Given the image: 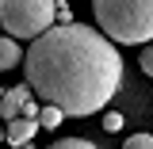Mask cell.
<instances>
[{"label":"cell","instance_id":"1","mask_svg":"<svg viewBox=\"0 0 153 149\" xmlns=\"http://www.w3.org/2000/svg\"><path fill=\"white\" fill-rule=\"evenodd\" d=\"M23 73L31 96H42L65 111V119H84L107 107L123 84V57L115 42L84 23H57L31 38L23 50Z\"/></svg>","mask_w":153,"mask_h":149},{"label":"cell","instance_id":"2","mask_svg":"<svg viewBox=\"0 0 153 149\" xmlns=\"http://www.w3.org/2000/svg\"><path fill=\"white\" fill-rule=\"evenodd\" d=\"M92 16L119 46H146L153 38V0H92Z\"/></svg>","mask_w":153,"mask_h":149},{"label":"cell","instance_id":"3","mask_svg":"<svg viewBox=\"0 0 153 149\" xmlns=\"http://www.w3.org/2000/svg\"><path fill=\"white\" fill-rule=\"evenodd\" d=\"M57 23V0H0V27L12 38H35Z\"/></svg>","mask_w":153,"mask_h":149},{"label":"cell","instance_id":"4","mask_svg":"<svg viewBox=\"0 0 153 149\" xmlns=\"http://www.w3.org/2000/svg\"><path fill=\"white\" fill-rule=\"evenodd\" d=\"M38 134V119H8V126H4V142L8 145H23V142H35Z\"/></svg>","mask_w":153,"mask_h":149},{"label":"cell","instance_id":"5","mask_svg":"<svg viewBox=\"0 0 153 149\" xmlns=\"http://www.w3.org/2000/svg\"><path fill=\"white\" fill-rule=\"evenodd\" d=\"M27 99H31V88H27V84L4 88V96H0V119H4V122H8V119H19V111H23Z\"/></svg>","mask_w":153,"mask_h":149},{"label":"cell","instance_id":"6","mask_svg":"<svg viewBox=\"0 0 153 149\" xmlns=\"http://www.w3.org/2000/svg\"><path fill=\"white\" fill-rule=\"evenodd\" d=\"M19 57H23V50H19V38L0 35V73H4V69H16Z\"/></svg>","mask_w":153,"mask_h":149},{"label":"cell","instance_id":"7","mask_svg":"<svg viewBox=\"0 0 153 149\" xmlns=\"http://www.w3.org/2000/svg\"><path fill=\"white\" fill-rule=\"evenodd\" d=\"M65 122V111L54 107V103H46V107H38V126H46V130H57Z\"/></svg>","mask_w":153,"mask_h":149},{"label":"cell","instance_id":"8","mask_svg":"<svg viewBox=\"0 0 153 149\" xmlns=\"http://www.w3.org/2000/svg\"><path fill=\"white\" fill-rule=\"evenodd\" d=\"M46 149H100V145H92L88 138H61V142H54Z\"/></svg>","mask_w":153,"mask_h":149},{"label":"cell","instance_id":"9","mask_svg":"<svg viewBox=\"0 0 153 149\" xmlns=\"http://www.w3.org/2000/svg\"><path fill=\"white\" fill-rule=\"evenodd\" d=\"M123 149H153V134H130L123 142Z\"/></svg>","mask_w":153,"mask_h":149},{"label":"cell","instance_id":"10","mask_svg":"<svg viewBox=\"0 0 153 149\" xmlns=\"http://www.w3.org/2000/svg\"><path fill=\"white\" fill-rule=\"evenodd\" d=\"M142 73L153 76V38L146 42V50H142Z\"/></svg>","mask_w":153,"mask_h":149},{"label":"cell","instance_id":"11","mask_svg":"<svg viewBox=\"0 0 153 149\" xmlns=\"http://www.w3.org/2000/svg\"><path fill=\"white\" fill-rule=\"evenodd\" d=\"M103 126L107 130H123V115H103Z\"/></svg>","mask_w":153,"mask_h":149},{"label":"cell","instance_id":"12","mask_svg":"<svg viewBox=\"0 0 153 149\" xmlns=\"http://www.w3.org/2000/svg\"><path fill=\"white\" fill-rule=\"evenodd\" d=\"M19 115H23V119H38V103H35V99H27V103H23V111H19Z\"/></svg>","mask_w":153,"mask_h":149},{"label":"cell","instance_id":"13","mask_svg":"<svg viewBox=\"0 0 153 149\" xmlns=\"http://www.w3.org/2000/svg\"><path fill=\"white\" fill-rule=\"evenodd\" d=\"M57 23H73V19H69V8H65V4H57Z\"/></svg>","mask_w":153,"mask_h":149},{"label":"cell","instance_id":"14","mask_svg":"<svg viewBox=\"0 0 153 149\" xmlns=\"http://www.w3.org/2000/svg\"><path fill=\"white\" fill-rule=\"evenodd\" d=\"M12 149H35V145H31V142H23V145H12Z\"/></svg>","mask_w":153,"mask_h":149},{"label":"cell","instance_id":"15","mask_svg":"<svg viewBox=\"0 0 153 149\" xmlns=\"http://www.w3.org/2000/svg\"><path fill=\"white\" fill-rule=\"evenodd\" d=\"M0 142H4V126H0Z\"/></svg>","mask_w":153,"mask_h":149},{"label":"cell","instance_id":"16","mask_svg":"<svg viewBox=\"0 0 153 149\" xmlns=\"http://www.w3.org/2000/svg\"><path fill=\"white\" fill-rule=\"evenodd\" d=\"M0 35H4V27H0Z\"/></svg>","mask_w":153,"mask_h":149},{"label":"cell","instance_id":"17","mask_svg":"<svg viewBox=\"0 0 153 149\" xmlns=\"http://www.w3.org/2000/svg\"><path fill=\"white\" fill-rule=\"evenodd\" d=\"M0 96H4V88H0Z\"/></svg>","mask_w":153,"mask_h":149}]
</instances>
